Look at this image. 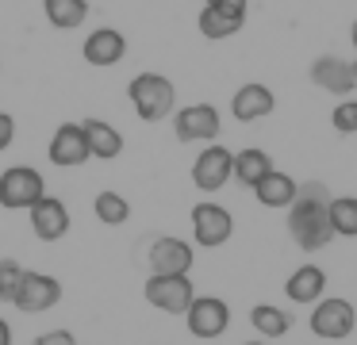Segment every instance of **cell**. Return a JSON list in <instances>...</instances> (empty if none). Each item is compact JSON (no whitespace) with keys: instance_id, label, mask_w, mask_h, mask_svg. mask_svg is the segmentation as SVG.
<instances>
[{"instance_id":"obj_1","label":"cell","mask_w":357,"mask_h":345,"mask_svg":"<svg viewBox=\"0 0 357 345\" xmlns=\"http://www.w3.org/2000/svg\"><path fill=\"white\" fill-rule=\"evenodd\" d=\"M288 234L303 253H319L331 245V192L323 181H303L296 192L292 207H288Z\"/></svg>"},{"instance_id":"obj_2","label":"cell","mask_w":357,"mask_h":345,"mask_svg":"<svg viewBox=\"0 0 357 345\" xmlns=\"http://www.w3.org/2000/svg\"><path fill=\"white\" fill-rule=\"evenodd\" d=\"M127 100H131L135 115L142 123H162V119H173L177 112V89L165 73H139L131 77L127 84Z\"/></svg>"},{"instance_id":"obj_3","label":"cell","mask_w":357,"mask_h":345,"mask_svg":"<svg viewBox=\"0 0 357 345\" xmlns=\"http://www.w3.org/2000/svg\"><path fill=\"white\" fill-rule=\"evenodd\" d=\"M47 196V181L31 165H8L0 173V207L8 211H31Z\"/></svg>"},{"instance_id":"obj_4","label":"cell","mask_w":357,"mask_h":345,"mask_svg":"<svg viewBox=\"0 0 357 345\" xmlns=\"http://www.w3.org/2000/svg\"><path fill=\"white\" fill-rule=\"evenodd\" d=\"M307 326H311V334L323 337V342H342V337L354 334L357 311H354V303L342 299V296H323L315 307H311Z\"/></svg>"},{"instance_id":"obj_5","label":"cell","mask_w":357,"mask_h":345,"mask_svg":"<svg viewBox=\"0 0 357 345\" xmlns=\"http://www.w3.org/2000/svg\"><path fill=\"white\" fill-rule=\"evenodd\" d=\"M142 291H146V303L158 307V311H165V314H185L196 299V284L188 273H177V276L150 273V280Z\"/></svg>"},{"instance_id":"obj_6","label":"cell","mask_w":357,"mask_h":345,"mask_svg":"<svg viewBox=\"0 0 357 345\" xmlns=\"http://www.w3.org/2000/svg\"><path fill=\"white\" fill-rule=\"evenodd\" d=\"M234 234V219L223 204L215 199H204V204L192 207V242L204 245V250H219L227 245Z\"/></svg>"},{"instance_id":"obj_7","label":"cell","mask_w":357,"mask_h":345,"mask_svg":"<svg viewBox=\"0 0 357 345\" xmlns=\"http://www.w3.org/2000/svg\"><path fill=\"white\" fill-rule=\"evenodd\" d=\"M234 181V153L219 142H208L192 161V184L200 192H219Z\"/></svg>"},{"instance_id":"obj_8","label":"cell","mask_w":357,"mask_h":345,"mask_svg":"<svg viewBox=\"0 0 357 345\" xmlns=\"http://www.w3.org/2000/svg\"><path fill=\"white\" fill-rule=\"evenodd\" d=\"M223 119H219L215 104H185L173 112V135L177 142H215Z\"/></svg>"},{"instance_id":"obj_9","label":"cell","mask_w":357,"mask_h":345,"mask_svg":"<svg viewBox=\"0 0 357 345\" xmlns=\"http://www.w3.org/2000/svg\"><path fill=\"white\" fill-rule=\"evenodd\" d=\"M311 84L331 96H349L357 89V58H338V54H319L307 69Z\"/></svg>"},{"instance_id":"obj_10","label":"cell","mask_w":357,"mask_h":345,"mask_svg":"<svg viewBox=\"0 0 357 345\" xmlns=\"http://www.w3.org/2000/svg\"><path fill=\"white\" fill-rule=\"evenodd\" d=\"M185 326H188L192 337H204V342L223 337L227 326H231V307H227V299H219V296H196L192 307L185 311Z\"/></svg>"},{"instance_id":"obj_11","label":"cell","mask_w":357,"mask_h":345,"mask_svg":"<svg viewBox=\"0 0 357 345\" xmlns=\"http://www.w3.org/2000/svg\"><path fill=\"white\" fill-rule=\"evenodd\" d=\"M192 261H196L192 242H185V238H173V234L154 238V242H150V250H146V265H150V273H158V276L192 273Z\"/></svg>"},{"instance_id":"obj_12","label":"cell","mask_w":357,"mask_h":345,"mask_svg":"<svg viewBox=\"0 0 357 345\" xmlns=\"http://www.w3.org/2000/svg\"><path fill=\"white\" fill-rule=\"evenodd\" d=\"M58 299H62V284H58V276L31 273V268H27L24 280H20L16 299H12V307L24 311V314H43V311H50V307H58Z\"/></svg>"},{"instance_id":"obj_13","label":"cell","mask_w":357,"mask_h":345,"mask_svg":"<svg viewBox=\"0 0 357 345\" xmlns=\"http://www.w3.org/2000/svg\"><path fill=\"white\" fill-rule=\"evenodd\" d=\"M50 165L58 169H77L89 161V142H85V127L81 123H62L50 135V150H47Z\"/></svg>"},{"instance_id":"obj_14","label":"cell","mask_w":357,"mask_h":345,"mask_svg":"<svg viewBox=\"0 0 357 345\" xmlns=\"http://www.w3.org/2000/svg\"><path fill=\"white\" fill-rule=\"evenodd\" d=\"M27 219H31V230H35L39 242H62V238L70 234V207L58 196H43L39 204L27 211Z\"/></svg>"},{"instance_id":"obj_15","label":"cell","mask_w":357,"mask_h":345,"mask_svg":"<svg viewBox=\"0 0 357 345\" xmlns=\"http://www.w3.org/2000/svg\"><path fill=\"white\" fill-rule=\"evenodd\" d=\"M81 54H85L89 66L112 69L127 58V38H123V31H116V27H96V31H89Z\"/></svg>"},{"instance_id":"obj_16","label":"cell","mask_w":357,"mask_h":345,"mask_svg":"<svg viewBox=\"0 0 357 345\" xmlns=\"http://www.w3.org/2000/svg\"><path fill=\"white\" fill-rule=\"evenodd\" d=\"M273 107H277V96H273V89L261 81L242 84L231 96V115L238 123H257V119H265V115H273Z\"/></svg>"},{"instance_id":"obj_17","label":"cell","mask_w":357,"mask_h":345,"mask_svg":"<svg viewBox=\"0 0 357 345\" xmlns=\"http://www.w3.org/2000/svg\"><path fill=\"white\" fill-rule=\"evenodd\" d=\"M85 142H89V158L96 161H116L123 153V135L119 127H112L108 119H85Z\"/></svg>"},{"instance_id":"obj_18","label":"cell","mask_w":357,"mask_h":345,"mask_svg":"<svg viewBox=\"0 0 357 345\" xmlns=\"http://www.w3.org/2000/svg\"><path fill=\"white\" fill-rule=\"evenodd\" d=\"M284 296L292 299V303H311L315 307L319 299L326 296V273L319 265H300L284 280Z\"/></svg>"},{"instance_id":"obj_19","label":"cell","mask_w":357,"mask_h":345,"mask_svg":"<svg viewBox=\"0 0 357 345\" xmlns=\"http://www.w3.org/2000/svg\"><path fill=\"white\" fill-rule=\"evenodd\" d=\"M296 192H300V181H296V176H288V173H280V169H273V173L254 188V196H257V204H261V207L288 211V207H292V199H296Z\"/></svg>"},{"instance_id":"obj_20","label":"cell","mask_w":357,"mask_h":345,"mask_svg":"<svg viewBox=\"0 0 357 345\" xmlns=\"http://www.w3.org/2000/svg\"><path fill=\"white\" fill-rule=\"evenodd\" d=\"M269 173H273V158L261 150V146H246V150L234 153V181H238L242 188L254 192Z\"/></svg>"},{"instance_id":"obj_21","label":"cell","mask_w":357,"mask_h":345,"mask_svg":"<svg viewBox=\"0 0 357 345\" xmlns=\"http://www.w3.org/2000/svg\"><path fill=\"white\" fill-rule=\"evenodd\" d=\"M250 326H254L265 342H277V337H284L288 330H292V314L277 303H254L250 307Z\"/></svg>"},{"instance_id":"obj_22","label":"cell","mask_w":357,"mask_h":345,"mask_svg":"<svg viewBox=\"0 0 357 345\" xmlns=\"http://www.w3.org/2000/svg\"><path fill=\"white\" fill-rule=\"evenodd\" d=\"M43 15L54 31H77L89 20V0H43Z\"/></svg>"},{"instance_id":"obj_23","label":"cell","mask_w":357,"mask_h":345,"mask_svg":"<svg viewBox=\"0 0 357 345\" xmlns=\"http://www.w3.org/2000/svg\"><path fill=\"white\" fill-rule=\"evenodd\" d=\"M196 27H200L204 38H211V43H223V38H231V35H238V31H242V20L223 15V12H215V8L204 4L200 15H196Z\"/></svg>"},{"instance_id":"obj_24","label":"cell","mask_w":357,"mask_h":345,"mask_svg":"<svg viewBox=\"0 0 357 345\" xmlns=\"http://www.w3.org/2000/svg\"><path fill=\"white\" fill-rule=\"evenodd\" d=\"M93 211H96V219L104 222V227H123L127 219H131V204H127L119 192H96V199H93Z\"/></svg>"},{"instance_id":"obj_25","label":"cell","mask_w":357,"mask_h":345,"mask_svg":"<svg viewBox=\"0 0 357 345\" xmlns=\"http://www.w3.org/2000/svg\"><path fill=\"white\" fill-rule=\"evenodd\" d=\"M331 230L338 238H357V196H331Z\"/></svg>"},{"instance_id":"obj_26","label":"cell","mask_w":357,"mask_h":345,"mask_svg":"<svg viewBox=\"0 0 357 345\" xmlns=\"http://www.w3.org/2000/svg\"><path fill=\"white\" fill-rule=\"evenodd\" d=\"M24 273H27V268L20 265L16 257H0V303H12V299H16Z\"/></svg>"},{"instance_id":"obj_27","label":"cell","mask_w":357,"mask_h":345,"mask_svg":"<svg viewBox=\"0 0 357 345\" xmlns=\"http://www.w3.org/2000/svg\"><path fill=\"white\" fill-rule=\"evenodd\" d=\"M331 127L338 130V135H357V100L354 96H346V100H338V104H334Z\"/></svg>"},{"instance_id":"obj_28","label":"cell","mask_w":357,"mask_h":345,"mask_svg":"<svg viewBox=\"0 0 357 345\" xmlns=\"http://www.w3.org/2000/svg\"><path fill=\"white\" fill-rule=\"evenodd\" d=\"M204 4L215 8V12H223V15H234V20L246 23V8H250V0H204Z\"/></svg>"},{"instance_id":"obj_29","label":"cell","mask_w":357,"mask_h":345,"mask_svg":"<svg viewBox=\"0 0 357 345\" xmlns=\"http://www.w3.org/2000/svg\"><path fill=\"white\" fill-rule=\"evenodd\" d=\"M35 345H77V337L70 330H47V334L35 337Z\"/></svg>"},{"instance_id":"obj_30","label":"cell","mask_w":357,"mask_h":345,"mask_svg":"<svg viewBox=\"0 0 357 345\" xmlns=\"http://www.w3.org/2000/svg\"><path fill=\"white\" fill-rule=\"evenodd\" d=\"M12 142H16V119L8 112H0V153L8 150Z\"/></svg>"},{"instance_id":"obj_31","label":"cell","mask_w":357,"mask_h":345,"mask_svg":"<svg viewBox=\"0 0 357 345\" xmlns=\"http://www.w3.org/2000/svg\"><path fill=\"white\" fill-rule=\"evenodd\" d=\"M0 345H12V326H8V319H0Z\"/></svg>"},{"instance_id":"obj_32","label":"cell","mask_w":357,"mask_h":345,"mask_svg":"<svg viewBox=\"0 0 357 345\" xmlns=\"http://www.w3.org/2000/svg\"><path fill=\"white\" fill-rule=\"evenodd\" d=\"M349 43H354V50H357V20H354V27H349Z\"/></svg>"},{"instance_id":"obj_33","label":"cell","mask_w":357,"mask_h":345,"mask_svg":"<svg viewBox=\"0 0 357 345\" xmlns=\"http://www.w3.org/2000/svg\"><path fill=\"white\" fill-rule=\"evenodd\" d=\"M242 345H269V342H265V337H257V342H242Z\"/></svg>"}]
</instances>
